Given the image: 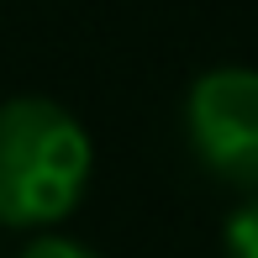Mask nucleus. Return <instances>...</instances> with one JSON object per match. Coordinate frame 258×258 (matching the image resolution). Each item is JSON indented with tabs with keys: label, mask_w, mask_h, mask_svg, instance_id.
Returning <instances> with one entry per match:
<instances>
[{
	"label": "nucleus",
	"mask_w": 258,
	"mask_h": 258,
	"mask_svg": "<svg viewBox=\"0 0 258 258\" xmlns=\"http://www.w3.org/2000/svg\"><path fill=\"white\" fill-rule=\"evenodd\" d=\"M90 169L95 148L69 105L48 95L0 100V227H58L85 201Z\"/></svg>",
	"instance_id": "1"
},
{
	"label": "nucleus",
	"mask_w": 258,
	"mask_h": 258,
	"mask_svg": "<svg viewBox=\"0 0 258 258\" xmlns=\"http://www.w3.org/2000/svg\"><path fill=\"white\" fill-rule=\"evenodd\" d=\"M184 137L195 163L232 190H258V69L216 63L184 90Z\"/></svg>",
	"instance_id": "2"
},
{
	"label": "nucleus",
	"mask_w": 258,
	"mask_h": 258,
	"mask_svg": "<svg viewBox=\"0 0 258 258\" xmlns=\"http://www.w3.org/2000/svg\"><path fill=\"white\" fill-rule=\"evenodd\" d=\"M221 253L227 258H258V190L221 221Z\"/></svg>",
	"instance_id": "3"
},
{
	"label": "nucleus",
	"mask_w": 258,
	"mask_h": 258,
	"mask_svg": "<svg viewBox=\"0 0 258 258\" xmlns=\"http://www.w3.org/2000/svg\"><path fill=\"white\" fill-rule=\"evenodd\" d=\"M21 258H100L95 248H85L79 237H63V232H42V237H32Z\"/></svg>",
	"instance_id": "4"
}]
</instances>
